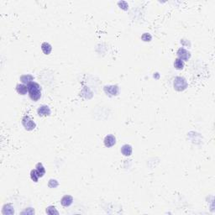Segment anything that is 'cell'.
Here are the masks:
<instances>
[{
  "instance_id": "1",
  "label": "cell",
  "mask_w": 215,
  "mask_h": 215,
  "mask_svg": "<svg viewBox=\"0 0 215 215\" xmlns=\"http://www.w3.org/2000/svg\"><path fill=\"white\" fill-rule=\"evenodd\" d=\"M28 93L30 99L34 102H37L41 98V87L37 82H31L28 85Z\"/></svg>"
},
{
  "instance_id": "2",
  "label": "cell",
  "mask_w": 215,
  "mask_h": 215,
  "mask_svg": "<svg viewBox=\"0 0 215 215\" xmlns=\"http://www.w3.org/2000/svg\"><path fill=\"white\" fill-rule=\"evenodd\" d=\"M173 87L174 89L177 92H182L187 89L188 87V83L187 82L185 78L182 77H177L175 78L174 82H173Z\"/></svg>"
},
{
  "instance_id": "3",
  "label": "cell",
  "mask_w": 215,
  "mask_h": 215,
  "mask_svg": "<svg viewBox=\"0 0 215 215\" xmlns=\"http://www.w3.org/2000/svg\"><path fill=\"white\" fill-rule=\"evenodd\" d=\"M21 123H22V125L24 126V128L27 131H32V130H34L36 128L35 122L28 115H25V116L23 117Z\"/></svg>"
},
{
  "instance_id": "4",
  "label": "cell",
  "mask_w": 215,
  "mask_h": 215,
  "mask_svg": "<svg viewBox=\"0 0 215 215\" xmlns=\"http://www.w3.org/2000/svg\"><path fill=\"white\" fill-rule=\"evenodd\" d=\"M104 91L108 97H114L119 94V88L117 85L105 86L104 88Z\"/></svg>"
},
{
  "instance_id": "5",
  "label": "cell",
  "mask_w": 215,
  "mask_h": 215,
  "mask_svg": "<svg viewBox=\"0 0 215 215\" xmlns=\"http://www.w3.org/2000/svg\"><path fill=\"white\" fill-rule=\"evenodd\" d=\"M177 58H179L180 60H182L183 61H187L190 59L191 57V54L188 51H187L184 48H179L178 49L177 52Z\"/></svg>"
},
{
  "instance_id": "6",
  "label": "cell",
  "mask_w": 215,
  "mask_h": 215,
  "mask_svg": "<svg viewBox=\"0 0 215 215\" xmlns=\"http://www.w3.org/2000/svg\"><path fill=\"white\" fill-rule=\"evenodd\" d=\"M37 114L40 117H47L51 114V108L47 105H41L38 108Z\"/></svg>"
},
{
  "instance_id": "7",
  "label": "cell",
  "mask_w": 215,
  "mask_h": 215,
  "mask_svg": "<svg viewBox=\"0 0 215 215\" xmlns=\"http://www.w3.org/2000/svg\"><path fill=\"white\" fill-rule=\"evenodd\" d=\"M104 145L108 148L113 147L116 144V138L113 134H108L107 136H105V138H104Z\"/></svg>"
},
{
  "instance_id": "8",
  "label": "cell",
  "mask_w": 215,
  "mask_h": 215,
  "mask_svg": "<svg viewBox=\"0 0 215 215\" xmlns=\"http://www.w3.org/2000/svg\"><path fill=\"white\" fill-rule=\"evenodd\" d=\"M72 203H73V197L71 195H65L61 199V204L65 208L70 207L71 205L72 204Z\"/></svg>"
},
{
  "instance_id": "9",
  "label": "cell",
  "mask_w": 215,
  "mask_h": 215,
  "mask_svg": "<svg viewBox=\"0 0 215 215\" xmlns=\"http://www.w3.org/2000/svg\"><path fill=\"white\" fill-rule=\"evenodd\" d=\"M132 151H133V149L130 145L125 144L121 147V153H122L123 156H130L132 155Z\"/></svg>"
},
{
  "instance_id": "10",
  "label": "cell",
  "mask_w": 215,
  "mask_h": 215,
  "mask_svg": "<svg viewBox=\"0 0 215 215\" xmlns=\"http://www.w3.org/2000/svg\"><path fill=\"white\" fill-rule=\"evenodd\" d=\"M15 89H16V92L20 95H25L28 93V87H27V85H25L23 83L17 84Z\"/></svg>"
},
{
  "instance_id": "11",
  "label": "cell",
  "mask_w": 215,
  "mask_h": 215,
  "mask_svg": "<svg viewBox=\"0 0 215 215\" xmlns=\"http://www.w3.org/2000/svg\"><path fill=\"white\" fill-rule=\"evenodd\" d=\"M19 80H20V82H22L23 84L28 85V84L30 83L31 82H34V77L30 74L22 75V76L20 77V78H19Z\"/></svg>"
},
{
  "instance_id": "12",
  "label": "cell",
  "mask_w": 215,
  "mask_h": 215,
  "mask_svg": "<svg viewBox=\"0 0 215 215\" xmlns=\"http://www.w3.org/2000/svg\"><path fill=\"white\" fill-rule=\"evenodd\" d=\"M2 213L4 215H13L15 213V209L11 204H5L2 209Z\"/></svg>"
},
{
  "instance_id": "13",
  "label": "cell",
  "mask_w": 215,
  "mask_h": 215,
  "mask_svg": "<svg viewBox=\"0 0 215 215\" xmlns=\"http://www.w3.org/2000/svg\"><path fill=\"white\" fill-rule=\"evenodd\" d=\"M41 50H42V51H43L45 55L48 56L51 52L52 46L49 43H47V42H44V43L41 44Z\"/></svg>"
},
{
  "instance_id": "14",
  "label": "cell",
  "mask_w": 215,
  "mask_h": 215,
  "mask_svg": "<svg viewBox=\"0 0 215 215\" xmlns=\"http://www.w3.org/2000/svg\"><path fill=\"white\" fill-rule=\"evenodd\" d=\"M35 171L37 172L39 177H43L44 175L45 174V169L44 166L42 165V163H37L35 166Z\"/></svg>"
},
{
  "instance_id": "15",
  "label": "cell",
  "mask_w": 215,
  "mask_h": 215,
  "mask_svg": "<svg viewBox=\"0 0 215 215\" xmlns=\"http://www.w3.org/2000/svg\"><path fill=\"white\" fill-rule=\"evenodd\" d=\"M174 67L177 69V70L181 71L184 68V61L180 60L179 58H177L175 59L174 61Z\"/></svg>"
},
{
  "instance_id": "16",
  "label": "cell",
  "mask_w": 215,
  "mask_h": 215,
  "mask_svg": "<svg viewBox=\"0 0 215 215\" xmlns=\"http://www.w3.org/2000/svg\"><path fill=\"white\" fill-rule=\"evenodd\" d=\"M45 212H46V213H47V214H50V215H54V214L58 215L59 214V212L56 210V207H54V206H50V207H48V208H46Z\"/></svg>"
},
{
  "instance_id": "17",
  "label": "cell",
  "mask_w": 215,
  "mask_h": 215,
  "mask_svg": "<svg viewBox=\"0 0 215 215\" xmlns=\"http://www.w3.org/2000/svg\"><path fill=\"white\" fill-rule=\"evenodd\" d=\"M30 178L35 182H38V181H39V178L40 177H39L35 169V170H31V171H30Z\"/></svg>"
},
{
  "instance_id": "18",
  "label": "cell",
  "mask_w": 215,
  "mask_h": 215,
  "mask_svg": "<svg viewBox=\"0 0 215 215\" xmlns=\"http://www.w3.org/2000/svg\"><path fill=\"white\" fill-rule=\"evenodd\" d=\"M59 186V182L56 179H51L48 182V187L51 188H56Z\"/></svg>"
},
{
  "instance_id": "19",
  "label": "cell",
  "mask_w": 215,
  "mask_h": 215,
  "mask_svg": "<svg viewBox=\"0 0 215 215\" xmlns=\"http://www.w3.org/2000/svg\"><path fill=\"white\" fill-rule=\"evenodd\" d=\"M141 39H142V41H145V42H150L152 40V36L150 34L144 33L142 35V36H141Z\"/></svg>"
},
{
  "instance_id": "20",
  "label": "cell",
  "mask_w": 215,
  "mask_h": 215,
  "mask_svg": "<svg viewBox=\"0 0 215 215\" xmlns=\"http://www.w3.org/2000/svg\"><path fill=\"white\" fill-rule=\"evenodd\" d=\"M25 213H27V214H33V213H35V210H34L33 208H29L28 209H25V211L21 213V214H25Z\"/></svg>"
}]
</instances>
